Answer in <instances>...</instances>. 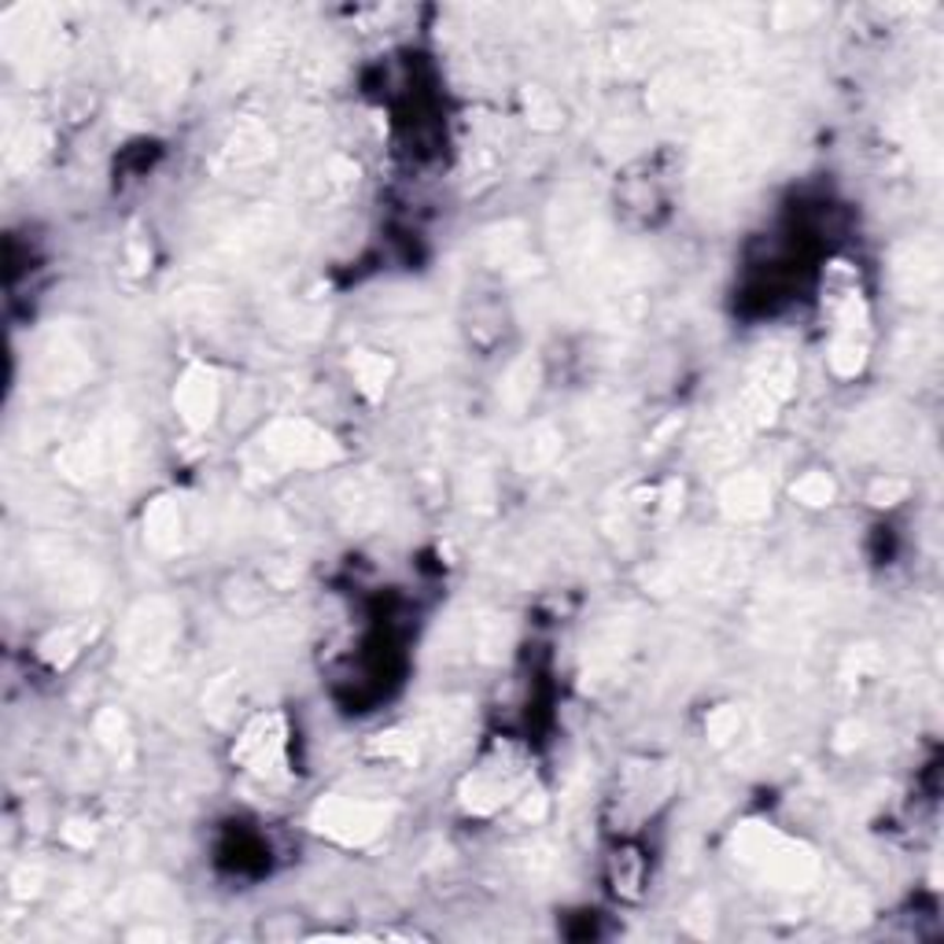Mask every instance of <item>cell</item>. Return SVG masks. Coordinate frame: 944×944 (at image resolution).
I'll list each match as a JSON object with an SVG mask.
<instances>
[{
  "label": "cell",
  "instance_id": "cell-1",
  "mask_svg": "<svg viewBox=\"0 0 944 944\" xmlns=\"http://www.w3.org/2000/svg\"><path fill=\"white\" fill-rule=\"evenodd\" d=\"M734 856L782 889H808L820 878V859L812 848L797 845L793 837L760 823H749L734 834Z\"/></svg>",
  "mask_w": 944,
  "mask_h": 944
},
{
  "label": "cell",
  "instance_id": "cell-2",
  "mask_svg": "<svg viewBox=\"0 0 944 944\" xmlns=\"http://www.w3.org/2000/svg\"><path fill=\"white\" fill-rule=\"evenodd\" d=\"M255 450L270 469H321L343 458L340 443L307 417H281L259 436Z\"/></svg>",
  "mask_w": 944,
  "mask_h": 944
},
{
  "label": "cell",
  "instance_id": "cell-3",
  "mask_svg": "<svg viewBox=\"0 0 944 944\" xmlns=\"http://www.w3.org/2000/svg\"><path fill=\"white\" fill-rule=\"evenodd\" d=\"M310 823L318 834L340 845H370L387 831L392 808L376 801H354V797H325L314 808Z\"/></svg>",
  "mask_w": 944,
  "mask_h": 944
},
{
  "label": "cell",
  "instance_id": "cell-4",
  "mask_svg": "<svg viewBox=\"0 0 944 944\" xmlns=\"http://www.w3.org/2000/svg\"><path fill=\"white\" fill-rule=\"evenodd\" d=\"M125 450H130V428L119 417H111V421H100L89 436H81L78 443L63 450L59 465L78 484H97V480L111 476L122 465Z\"/></svg>",
  "mask_w": 944,
  "mask_h": 944
},
{
  "label": "cell",
  "instance_id": "cell-5",
  "mask_svg": "<svg viewBox=\"0 0 944 944\" xmlns=\"http://www.w3.org/2000/svg\"><path fill=\"white\" fill-rule=\"evenodd\" d=\"M233 760L259 779H285L288 775V727L281 712H262L237 738Z\"/></svg>",
  "mask_w": 944,
  "mask_h": 944
},
{
  "label": "cell",
  "instance_id": "cell-6",
  "mask_svg": "<svg viewBox=\"0 0 944 944\" xmlns=\"http://www.w3.org/2000/svg\"><path fill=\"white\" fill-rule=\"evenodd\" d=\"M174 632H177V613L171 605L160 602V597L141 602L138 610L130 613V624H125V643H122L125 660L141 671H152L166 654H171Z\"/></svg>",
  "mask_w": 944,
  "mask_h": 944
},
{
  "label": "cell",
  "instance_id": "cell-7",
  "mask_svg": "<svg viewBox=\"0 0 944 944\" xmlns=\"http://www.w3.org/2000/svg\"><path fill=\"white\" fill-rule=\"evenodd\" d=\"M218 403H222V384H218V373L211 370V365L193 362L182 373L177 392H174V406H177V414H182V421L188 428H207L215 421Z\"/></svg>",
  "mask_w": 944,
  "mask_h": 944
},
{
  "label": "cell",
  "instance_id": "cell-8",
  "mask_svg": "<svg viewBox=\"0 0 944 944\" xmlns=\"http://www.w3.org/2000/svg\"><path fill=\"white\" fill-rule=\"evenodd\" d=\"M517 786H520L517 768L487 764V768H480L476 775H469L465 786H461V804L476 815H491V812H498L513 793H517Z\"/></svg>",
  "mask_w": 944,
  "mask_h": 944
},
{
  "label": "cell",
  "instance_id": "cell-9",
  "mask_svg": "<svg viewBox=\"0 0 944 944\" xmlns=\"http://www.w3.org/2000/svg\"><path fill=\"white\" fill-rule=\"evenodd\" d=\"M720 502H723V513H727V517L757 520L771 506V487L760 472H738V476H731L727 484H723Z\"/></svg>",
  "mask_w": 944,
  "mask_h": 944
},
{
  "label": "cell",
  "instance_id": "cell-10",
  "mask_svg": "<svg viewBox=\"0 0 944 944\" xmlns=\"http://www.w3.org/2000/svg\"><path fill=\"white\" fill-rule=\"evenodd\" d=\"M41 365H45V381L52 387H78V381L89 370V359L81 354L78 343H70V336H52L41 351Z\"/></svg>",
  "mask_w": 944,
  "mask_h": 944
},
{
  "label": "cell",
  "instance_id": "cell-11",
  "mask_svg": "<svg viewBox=\"0 0 944 944\" xmlns=\"http://www.w3.org/2000/svg\"><path fill=\"white\" fill-rule=\"evenodd\" d=\"M144 539H149L152 550L160 553H174L185 539V517L182 506L174 498H160L152 502V509L144 513Z\"/></svg>",
  "mask_w": 944,
  "mask_h": 944
},
{
  "label": "cell",
  "instance_id": "cell-12",
  "mask_svg": "<svg viewBox=\"0 0 944 944\" xmlns=\"http://www.w3.org/2000/svg\"><path fill=\"white\" fill-rule=\"evenodd\" d=\"M351 370H354V381H359L365 398H381L387 381H392L395 365H392V359H384V354H376V351H354Z\"/></svg>",
  "mask_w": 944,
  "mask_h": 944
},
{
  "label": "cell",
  "instance_id": "cell-13",
  "mask_svg": "<svg viewBox=\"0 0 944 944\" xmlns=\"http://www.w3.org/2000/svg\"><path fill=\"white\" fill-rule=\"evenodd\" d=\"M92 638V627L89 624H75V627H59L56 635H48L45 643H41V657L48 660V665H70L81 649H86V643Z\"/></svg>",
  "mask_w": 944,
  "mask_h": 944
},
{
  "label": "cell",
  "instance_id": "cell-14",
  "mask_svg": "<svg viewBox=\"0 0 944 944\" xmlns=\"http://www.w3.org/2000/svg\"><path fill=\"white\" fill-rule=\"evenodd\" d=\"M558 450H561V436L553 432L550 425H539V428H531V432L524 436V443L517 450V465L520 469H542V465H550V461L558 458Z\"/></svg>",
  "mask_w": 944,
  "mask_h": 944
},
{
  "label": "cell",
  "instance_id": "cell-15",
  "mask_svg": "<svg viewBox=\"0 0 944 944\" xmlns=\"http://www.w3.org/2000/svg\"><path fill=\"white\" fill-rule=\"evenodd\" d=\"M92 731H97L100 746L108 749V753H114L119 760L130 757V746H133L130 723H125V716H122L119 709H103L100 716H97V723H92Z\"/></svg>",
  "mask_w": 944,
  "mask_h": 944
},
{
  "label": "cell",
  "instance_id": "cell-16",
  "mask_svg": "<svg viewBox=\"0 0 944 944\" xmlns=\"http://www.w3.org/2000/svg\"><path fill=\"white\" fill-rule=\"evenodd\" d=\"M834 480L826 476V472H804L801 480H797L793 484V498L797 502H804V506H831L834 502Z\"/></svg>",
  "mask_w": 944,
  "mask_h": 944
},
{
  "label": "cell",
  "instance_id": "cell-17",
  "mask_svg": "<svg viewBox=\"0 0 944 944\" xmlns=\"http://www.w3.org/2000/svg\"><path fill=\"white\" fill-rule=\"evenodd\" d=\"M738 727H742V720L734 709H716L709 716V738L716 742V746H727L731 738H738Z\"/></svg>",
  "mask_w": 944,
  "mask_h": 944
},
{
  "label": "cell",
  "instance_id": "cell-18",
  "mask_svg": "<svg viewBox=\"0 0 944 944\" xmlns=\"http://www.w3.org/2000/svg\"><path fill=\"white\" fill-rule=\"evenodd\" d=\"M531 381H535V370H531V365H528V362H524V365H517V370H513V373H509V384H506V387H502V395H506V398H509V403H513V406H520V403H524V398H528V395H531V387H535Z\"/></svg>",
  "mask_w": 944,
  "mask_h": 944
},
{
  "label": "cell",
  "instance_id": "cell-19",
  "mask_svg": "<svg viewBox=\"0 0 944 944\" xmlns=\"http://www.w3.org/2000/svg\"><path fill=\"white\" fill-rule=\"evenodd\" d=\"M908 495V480H875L870 484V502L875 506H897Z\"/></svg>",
  "mask_w": 944,
  "mask_h": 944
},
{
  "label": "cell",
  "instance_id": "cell-20",
  "mask_svg": "<svg viewBox=\"0 0 944 944\" xmlns=\"http://www.w3.org/2000/svg\"><path fill=\"white\" fill-rule=\"evenodd\" d=\"M528 108H531L535 122H539V125H547V130H550V125H558V108H553V103L542 97L539 89L528 92Z\"/></svg>",
  "mask_w": 944,
  "mask_h": 944
},
{
  "label": "cell",
  "instance_id": "cell-21",
  "mask_svg": "<svg viewBox=\"0 0 944 944\" xmlns=\"http://www.w3.org/2000/svg\"><path fill=\"white\" fill-rule=\"evenodd\" d=\"M520 815L528 823H542V815H547V797H542V793H524L520 797Z\"/></svg>",
  "mask_w": 944,
  "mask_h": 944
},
{
  "label": "cell",
  "instance_id": "cell-22",
  "mask_svg": "<svg viewBox=\"0 0 944 944\" xmlns=\"http://www.w3.org/2000/svg\"><path fill=\"white\" fill-rule=\"evenodd\" d=\"M859 742H864V727H859V723H845V727L837 731V749H842V753L859 746Z\"/></svg>",
  "mask_w": 944,
  "mask_h": 944
},
{
  "label": "cell",
  "instance_id": "cell-23",
  "mask_svg": "<svg viewBox=\"0 0 944 944\" xmlns=\"http://www.w3.org/2000/svg\"><path fill=\"white\" fill-rule=\"evenodd\" d=\"M63 837H67L70 845H78V848H89V845H92V831H81V823H70L67 831H63Z\"/></svg>",
  "mask_w": 944,
  "mask_h": 944
}]
</instances>
